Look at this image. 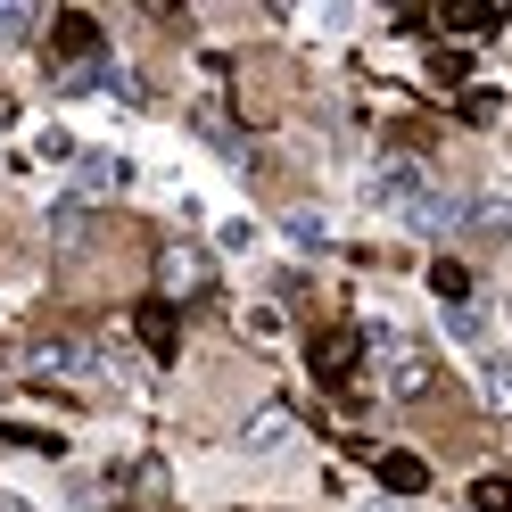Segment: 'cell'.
<instances>
[{
    "label": "cell",
    "mask_w": 512,
    "mask_h": 512,
    "mask_svg": "<svg viewBox=\"0 0 512 512\" xmlns=\"http://www.w3.org/2000/svg\"><path fill=\"white\" fill-rule=\"evenodd\" d=\"M380 488H389V496H422V488H430V463L397 446V455H380Z\"/></svg>",
    "instance_id": "cell-6"
},
{
    "label": "cell",
    "mask_w": 512,
    "mask_h": 512,
    "mask_svg": "<svg viewBox=\"0 0 512 512\" xmlns=\"http://www.w3.org/2000/svg\"><path fill=\"white\" fill-rule=\"evenodd\" d=\"M133 331H141L149 356H174V306H166V298H141V306H133Z\"/></svg>",
    "instance_id": "cell-5"
},
{
    "label": "cell",
    "mask_w": 512,
    "mask_h": 512,
    "mask_svg": "<svg viewBox=\"0 0 512 512\" xmlns=\"http://www.w3.org/2000/svg\"><path fill=\"white\" fill-rule=\"evenodd\" d=\"M463 223H471L479 240H512V199H479V207H471Z\"/></svg>",
    "instance_id": "cell-9"
},
{
    "label": "cell",
    "mask_w": 512,
    "mask_h": 512,
    "mask_svg": "<svg viewBox=\"0 0 512 512\" xmlns=\"http://www.w3.org/2000/svg\"><path fill=\"white\" fill-rule=\"evenodd\" d=\"M34 17H42V9H25V0H0V50L34 42Z\"/></svg>",
    "instance_id": "cell-11"
},
{
    "label": "cell",
    "mask_w": 512,
    "mask_h": 512,
    "mask_svg": "<svg viewBox=\"0 0 512 512\" xmlns=\"http://www.w3.org/2000/svg\"><path fill=\"white\" fill-rule=\"evenodd\" d=\"M0 512H25V504H17V496H0Z\"/></svg>",
    "instance_id": "cell-15"
},
{
    "label": "cell",
    "mask_w": 512,
    "mask_h": 512,
    "mask_svg": "<svg viewBox=\"0 0 512 512\" xmlns=\"http://www.w3.org/2000/svg\"><path fill=\"white\" fill-rule=\"evenodd\" d=\"M116 182H124L116 157H83V190H116Z\"/></svg>",
    "instance_id": "cell-14"
},
{
    "label": "cell",
    "mask_w": 512,
    "mask_h": 512,
    "mask_svg": "<svg viewBox=\"0 0 512 512\" xmlns=\"http://www.w3.org/2000/svg\"><path fill=\"white\" fill-rule=\"evenodd\" d=\"M364 190H372V207H380V215H405L413 232H446V223H463L455 199H438V182L413 166V157H389V166H372Z\"/></svg>",
    "instance_id": "cell-1"
},
{
    "label": "cell",
    "mask_w": 512,
    "mask_h": 512,
    "mask_svg": "<svg viewBox=\"0 0 512 512\" xmlns=\"http://www.w3.org/2000/svg\"><path fill=\"white\" fill-rule=\"evenodd\" d=\"M166 290H182V298L207 290V256H199V248H174V256H166Z\"/></svg>",
    "instance_id": "cell-7"
},
{
    "label": "cell",
    "mask_w": 512,
    "mask_h": 512,
    "mask_svg": "<svg viewBox=\"0 0 512 512\" xmlns=\"http://www.w3.org/2000/svg\"><path fill=\"white\" fill-rule=\"evenodd\" d=\"M479 512H512V471H488V479H479Z\"/></svg>",
    "instance_id": "cell-13"
},
{
    "label": "cell",
    "mask_w": 512,
    "mask_h": 512,
    "mask_svg": "<svg viewBox=\"0 0 512 512\" xmlns=\"http://www.w3.org/2000/svg\"><path fill=\"white\" fill-rule=\"evenodd\" d=\"M496 17H512L504 0H463V9H446V25H455V34H488Z\"/></svg>",
    "instance_id": "cell-10"
},
{
    "label": "cell",
    "mask_w": 512,
    "mask_h": 512,
    "mask_svg": "<svg viewBox=\"0 0 512 512\" xmlns=\"http://www.w3.org/2000/svg\"><path fill=\"white\" fill-rule=\"evenodd\" d=\"M430 290H438L446 306H463V298H471V273H463V265H446V256H438V273H430Z\"/></svg>",
    "instance_id": "cell-12"
},
{
    "label": "cell",
    "mask_w": 512,
    "mask_h": 512,
    "mask_svg": "<svg viewBox=\"0 0 512 512\" xmlns=\"http://www.w3.org/2000/svg\"><path fill=\"white\" fill-rule=\"evenodd\" d=\"M356 364H364V339H356V331L314 339V380H323V389H347V380H356Z\"/></svg>",
    "instance_id": "cell-3"
},
{
    "label": "cell",
    "mask_w": 512,
    "mask_h": 512,
    "mask_svg": "<svg viewBox=\"0 0 512 512\" xmlns=\"http://www.w3.org/2000/svg\"><path fill=\"white\" fill-rule=\"evenodd\" d=\"M50 50L67 58V75L75 67H100V25H91V17H58L50 25Z\"/></svg>",
    "instance_id": "cell-4"
},
{
    "label": "cell",
    "mask_w": 512,
    "mask_h": 512,
    "mask_svg": "<svg viewBox=\"0 0 512 512\" xmlns=\"http://www.w3.org/2000/svg\"><path fill=\"white\" fill-rule=\"evenodd\" d=\"M380 372H389V389H397V397H430V356H422V339L380 331Z\"/></svg>",
    "instance_id": "cell-2"
},
{
    "label": "cell",
    "mask_w": 512,
    "mask_h": 512,
    "mask_svg": "<svg viewBox=\"0 0 512 512\" xmlns=\"http://www.w3.org/2000/svg\"><path fill=\"white\" fill-rule=\"evenodd\" d=\"M34 364H42V372H100V364L83 356V339H50V347H34Z\"/></svg>",
    "instance_id": "cell-8"
}]
</instances>
